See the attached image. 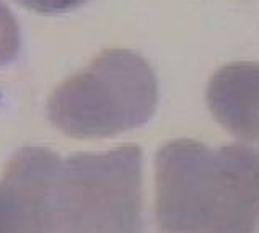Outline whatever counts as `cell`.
<instances>
[{"instance_id": "1", "label": "cell", "mask_w": 259, "mask_h": 233, "mask_svg": "<svg viewBox=\"0 0 259 233\" xmlns=\"http://www.w3.org/2000/svg\"><path fill=\"white\" fill-rule=\"evenodd\" d=\"M157 220L163 233H256L259 153L248 145L171 140L155 160Z\"/></svg>"}, {"instance_id": "2", "label": "cell", "mask_w": 259, "mask_h": 233, "mask_svg": "<svg viewBox=\"0 0 259 233\" xmlns=\"http://www.w3.org/2000/svg\"><path fill=\"white\" fill-rule=\"evenodd\" d=\"M142 150L124 145L103 153H51L44 210L51 233L142 231Z\"/></svg>"}, {"instance_id": "3", "label": "cell", "mask_w": 259, "mask_h": 233, "mask_svg": "<svg viewBox=\"0 0 259 233\" xmlns=\"http://www.w3.org/2000/svg\"><path fill=\"white\" fill-rule=\"evenodd\" d=\"M157 103L150 64L132 51L108 49L54 90L48 114L65 135L101 139L149 123Z\"/></svg>"}, {"instance_id": "4", "label": "cell", "mask_w": 259, "mask_h": 233, "mask_svg": "<svg viewBox=\"0 0 259 233\" xmlns=\"http://www.w3.org/2000/svg\"><path fill=\"white\" fill-rule=\"evenodd\" d=\"M207 104L228 132L245 140L259 132V64L235 62L219 69L207 87Z\"/></svg>"}, {"instance_id": "5", "label": "cell", "mask_w": 259, "mask_h": 233, "mask_svg": "<svg viewBox=\"0 0 259 233\" xmlns=\"http://www.w3.org/2000/svg\"><path fill=\"white\" fill-rule=\"evenodd\" d=\"M21 48V33L17 18L0 0V67L12 62Z\"/></svg>"}, {"instance_id": "6", "label": "cell", "mask_w": 259, "mask_h": 233, "mask_svg": "<svg viewBox=\"0 0 259 233\" xmlns=\"http://www.w3.org/2000/svg\"><path fill=\"white\" fill-rule=\"evenodd\" d=\"M20 5L44 15H56L75 10L88 0H17Z\"/></svg>"}, {"instance_id": "7", "label": "cell", "mask_w": 259, "mask_h": 233, "mask_svg": "<svg viewBox=\"0 0 259 233\" xmlns=\"http://www.w3.org/2000/svg\"><path fill=\"white\" fill-rule=\"evenodd\" d=\"M0 233H21L9 194L0 183Z\"/></svg>"}, {"instance_id": "8", "label": "cell", "mask_w": 259, "mask_h": 233, "mask_svg": "<svg viewBox=\"0 0 259 233\" xmlns=\"http://www.w3.org/2000/svg\"><path fill=\"white\" fill-rule=\"evenodd\" d=\"M257 139H259V132H257Z\"/></svg>"}]
</instances>
